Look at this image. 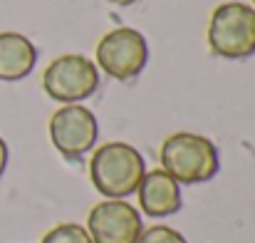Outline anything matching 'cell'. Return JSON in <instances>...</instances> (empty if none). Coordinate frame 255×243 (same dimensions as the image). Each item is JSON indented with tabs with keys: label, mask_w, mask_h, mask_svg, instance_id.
<instances>
[{
	"label": "cell",
	"mask_w": 255,
	"mask_h": 243,
	"mask_svg": "<svg viewBox=\"0 0 255 243\" xmlns=\"http://www.w3.org/2000/svg\"><path fill=\"white\" fill-rule=\"evenodd\" d=\"M50 139L52 147L65 159H82L89 154L99 137V124L92 109L82 104H65L50 117Z\"/></svg>",
	"instance_id": "6"
},
{
	"label": "cell",
	"mask_w": 255,
	"mask_h": 243,
	"mask_svg": "<svg viewBox=\"0 0 255 243\" xmlns=\"http://www.w3.org/2000/svg\"><path fill=\"white\" fill-rule=\"evenodd\" d=\"M139 206L149 219H166L181 211L183 196H181V184L169 176L164 169H151L144 174L139 189Z\"/></svg>",
	"instance_id": "8"
},
{
	"label": "cell",
	"mask_w": 255,
	"mask_h": 243,
	"mask_svg": "<svg viewBox=\"0 0 255 243\" xmlns=\"http://www.w3.org/2000/svg\"><path fill=\"white\" fill-rule=\"evenodd\" d=\"M107 2H114V5H122V7H127V5H134L136 0H107Z\"/></svg>",
	"instance_id": "13"
},
{
	"label": "cell",
	"mask_w": 255,
	"mask_h": 243,
	"mask_svg": "<svg viewBox=\"0 0 255 243\" xmlns=\"http://www.w3.org/2000/svg\"><path fill=\"white\" fill-rule=\"evenodd\" d=\"M42 87L50 99L80 104L99 87V67L87 55H60L42 75Z\"/></svg>",
	"instance_id": "5"
},
{
	"label": "cell",
	"mask_w": 255,
	"mask_h": 243,
	"mask_svg": "<svg viewBox=\"0 0 255 243\" xmlns=\"http://www.w3.org/2000/svg\"><path fill=\"white\" fill-rule=\"evenodd\" d=\"M208 47L223 60L255 55V7L248 2H223L208 22Z\"/></svg>",
	"instance_id": "3"
},
{
	"label": "cell",
	"mask_w": 255,
	"mask_h": 243,
	"mask_svg": "<svg viewBox=\"0 0 255 243\" xmlns=\"http://www.w3.org/2000/svg\"><path fill=\"white\" fill-rule=\"evenodd\" d=\"M85 229L92 243H136L144 221L127 199H104L92 206Z\"/></svg>",
	"instance_id": "7"
},
{
	"label": "cell",
	"mask_w": 255,
	"mask_h": 243,
	"mask_svg": "<svg viewBox=\"0 0 255 243\" xmlns=\"http://www.w3.org/2000/svg\"><path fill=\"white\" fill-rule=\"evenodd\" d=\"M253 7H255V0H253Z\"/></svg>",
	"instance_id": "14"
},
{
	"label": "cell",
	"mask_w": 255,
	"mask_h": 243,
	"mask_svg": "<svg viewBox=\"0 0 255 243\" xmlns=\"http://www.w3.org/2000/svg\"><path fill=\"white\" fill-rule=\"evenodd\" d=\"M161 169L183 186L206 184L221 169L218 147L203 134L176 132L161 144Z\"/></svg>",
	"instance_id": "2"
},
{
	"label": "cell",
	"mask_w": 255,
	"mask_h": 243,
	"mask_svg": "<svg viewBox=\"0 0 255 243\" xmlns=\"http://www.w3.org/2000/svg\"><path fill=\"white\" fill-rule=\"evenodd\" d=\"M7 159H10V152H7L5 139L0 137V176H2V174H5V169H7Z\"/></svg>",
	"instance_id": "12"
},
{
	"label": "cell",
	"mask_w": 255,
	"mask_h": 243,
	"mask_svg": "<svg viewBox=\"0 0 255 243\" xmlns=\"http://www.w3.org/2000/svg\"><path fill=\"white\" fill-rule=\"evenodd\" d=\"M42 243H92V239L80 224H60L42 236Z\"/></svg>",
	"instance_id": "10"
},
{
	"label": "cell",
	"mask_w": 255,
	"mask_h": 243,
	"mask_svg": "<svg viewBox=\"0 0 255 243\" xmlns=\"http://www.w3.org/2000/svg\"><path fill=\"white\" fill-rule=\"evenodd\" d=\"M146 174V162L141 152L127 142H109L97 147L89 162L92 186L104 199H127L136 194Z\"/></svg>",
	"instance_id": "1"
},
{
	"label": "cell",
	"mask_w": 255,
	"mask_h": 243,
	"mask_svg": "<svg viewBox=\"0 0 255 243\" xmlns=\"http://www.w3.org/2000/svg\"><path fill=\"white\" fill-rule=\"evenodd\" d=\"M136 243H188L183 234H178L171 226H149L141 231Z\"/></svg>",
	"instance_id": "11"
},
{
	"label": "cell",
	"mask_w": 255,
	"mask_h": 243,
	"mask_svg": "<svg viewBox=\"0 0 255 243\" xmlns=\"http://www.w3.org/2000/svg\"><path fill=\"white\" fill-rule=\"evenodd\" d=\"M97 67L112 80L127 82L144 72L149 62V42L134 27H117L97 45Z\"/></svg>",
	"instance_id": "4"
},
{
	"label": "cell",
	"mask_w": 255,
	"mask_h": 243,
	"mask_svg": "<svg viewBox=\"0 0 255 243\" xmlns=\"http://www.w3.org/2000/svg\"><path fill=\"white\" fill-rule=\"evenodd\" d=\"M37 65V47L20 32H0V82L25 80Z\"/></svg>",
	"instance_id": "9"
}]
</instances>
